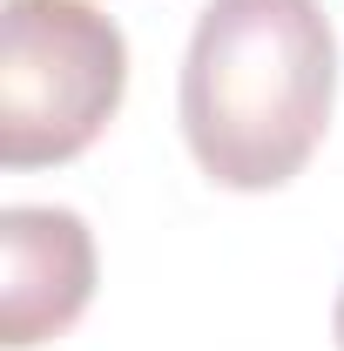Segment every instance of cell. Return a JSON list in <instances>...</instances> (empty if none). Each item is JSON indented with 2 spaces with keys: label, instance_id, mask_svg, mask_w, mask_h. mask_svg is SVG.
<instances>
[{
  "label": "cell",
  "instance_id": "6da1fadb",
  "mask_svg": "<svg viewBox=\"0 0 344 351\" xmlns=\"http://www.w3.org/2000/svg\"><path fill=\"white\" fill-rule=\"evenodd\" d=\"M338 34L317 0H210L182 54V135L223 189H284L317 156Z\"/></svg>",
  "mask_w": 344,
  "mask_h": 351
},
{
  "label": "cell",
  "instance_id": "7a4b0ae2",
  "mask_svg": "<svg viewBox=\"0 0 344 351\" xmlns=\"http://www.w3.org/2000/svg\"><path fill=\"white\" fill-rule=\"evenodd\" d=\"M129 88V41L95 0L0 7V162H75Z\"/></svg>",
  "mask_w": 344,
  "mask_h": 351
},
{
  "label": "cell",
  "instance_id": "3957f363",
  "mask_svg": "<svg viewBox=\"0 0 344 351\" xmlns=\"http://www.w3.org/2000/svg\"><path fill=\"white\" fill-rule=\"evenodd\" d=\"M0 345L34 351L41 338H61L95 298V237L75 210L54 203H14L0 210Z\"/></svg>",
  "mask_w": 344,
  "mask_h": 351
},
{
  "label": "cell",
  "instance_id": "277c9868",
  "mask_svg": "<svg viewBox=\"0 0 344 351\" xmlns=\"http://www.w3.org/2000/svg\"><path fill=\"white\" fill-rule=\"evenodd\" d=\"M331 338H338V351H344V291H338V311H331Z\"/></svg>",
  "mask_w": 344,
  "mask_h": 351
}]
</instances>
